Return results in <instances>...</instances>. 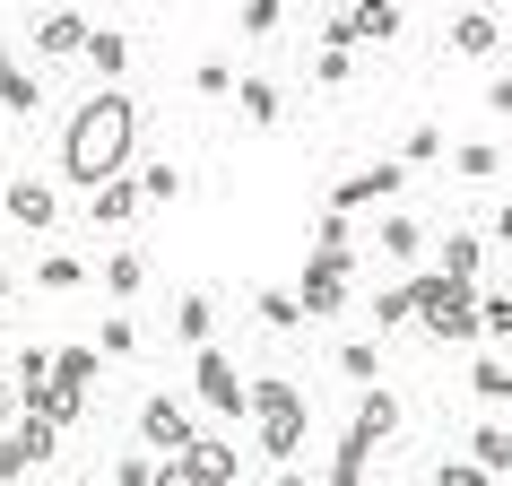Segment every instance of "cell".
<instances>
[{"mask_svg":"<svg viewBox=\"0 0 512 486\" xmlns=\"http://www.w3.org/2000/svg\"><path fill=\"white\" fill-rule=\"evenodd\" d=\"M469 296V287H460V278H443V270H417V287H408V304H417V313H443V304H460Z\"/></svg>","mask_w":512,"mask_h":486,"instance_id":"obj_11","label":"cell"},{"mask_svg":"<svg viewBox=\"0 0 512 486\" xmlns=\"http://www.w3.org/2000/svg\"><path fill=\"white\" fill-rule=\"evenodd\" d=\"M183 434H191V417L174 400H148L139 408V443H157V452H183Z\"/></svg>","mask_w":512,"mask_h":486,"instance_id":"obj_6","label":"cell"},{"mask_svg":"<svg viewBox=\"0 0 512 486\" xmlns=\"http://www.w3.org/2000/svg\"><path fill=\"white\" fill-rule=\"evenodd\" d=\"M400 183H408V165H365V174H339V191H330V209L348 217V209H365V200H391Z\"/></svg>","mask_w":512,"mask_h":486,"instance_id":"obj_4","label":"cell"},{"mask_svg":"<svg viewBox=\"0 0 512 486\" xmlns=\"http://www.w3.org/2000/svg\"><path fill=\"white\" fill-rule=\"evenodd\" d=\"M443 339H478V296H460V304H443V313H426Z\"/></svg>","mask_w":512,"mask_h":486,"instance_id":"obj_18","label":"cell"},{"mask_svg":"<svg viewBox=\"0 0 512 486\" xmlns=\"http://www.w3.org/2000/svg\"><path fill=\"white\" fill-rule=\"evenodd\" d=\"M478 261H486V243H478V235H452V243H443V278H460V287L478 278Z\"/></svg>","mask_w":512,"mask_h":486,"instance_id":"obj_14","label":"cell"},{"mask_svg":"<svg viewBox=\"0 0 512 486\" xmlns=\"http://www.w3.org/2000/svg\"><path fill=\"white\" fill-rule=\"evenodd\" d=\"M139 200H183V165H148L139 174Z\"/></svg>","mask_w":512,"mask_h":486,"instance_id":"obj_23","label":"cell"},{"mask_svg":"<svg viewBox=\"0 0 512 486\" xmlns=\"http://www.w3.org/2000/svg\"><path fill=\"white\" fill-rule=\"evenodd\" d=\"M252 417H261V452H278V469H287V452L304 443V400L287 391V382H252Z\"/></svg>","mask_w":512,"mask_h":486,"instance_id":"obj_3","label":"cell"},{"mask_svg":"<svg viewBox=\"0 0 512 486\" xmlns=\"http://www.w3.org/2000/svg\"><path fill=\"white\" fill-rule=\"evenodd\" d=\"M200 96H235V70L226 61H200Z\"/></svg>","mask_w":512,"mask_h":486,"instance_id":"obj_32","label":"cell"},{"mask_svg":"<svg viewBox=\"0 0 512 486\" xmlns=\"http://www.w3.org/2000/svg\"><path fill=\"white\" fill-rule=\"evenodd\" d=\"M87 209H96V226H131V209H139V174H113L105 191H87Z\"/></svg>","mask_w":512,"mask_h":486,"instance_id":"obj_7","label":"cell"},{"mask_svg":"<svg viewBox=\"0 0 512 486\" xmlns=\"http://www.w3.org/2000/svg\"><path fill=\"white\" fill-rule=\"evenodd\" d=\"M0 70H9V53H0Z\"/></svg>","mask_w":512,"mask_h":486,"instance_id":"obj_37","label":"cell"},{"mask_svg":"<svg viewBox=\"0 0 512 486\" xmlns=\"http://www.w3.org/2000/svg\"><path fill=\"white\" fill-rule=\"evenodd\" d=\"M0 304H9V270H0Z\"/></svg>","mask_w":512,"mask_h":486,"instance_id":"obj_35","label":"cell"},{"mask_svg":"<svg viewBox=\"0 0 512 486\" xmlns=\"http://www.w3.org/2000/svg\"><path fill=\"white\" fill-rule=\"evenodd\" d=\"M35 278H44V287H53V296H70V287H79V252H44V261H35Z\"/></svg>","mask_w":512,"mask_h":486,"instance_id":"obj_16","label":"cell"},{"mask_svg":"<svg viewBox=\"0 0 512 486\" xmlns=\"http://www.w3.org/2000/svg\"><path fill=\"white\" fill-rule=\"evenodd\" d=\"M504 391H512V356H504Z\"/></svg>","mask_w":512,"mask_h":486,"instance_id":"obj_36","label":"cell"},{"mask_svg":"<svg viewBox=\"0 0 512 486\" xmlns=\"http://www.w3.org/2000/svg\"><path fill=\"white\" fill-rule=\"evenodd\" d=\"M374 322H382V330H408V322H417V304H408V287H391V296L374 304Z\"/></svg>","mask_w":512,"mask_h":486,"instance_id":"obj_27","label":"cell"},{"mask_svg":"<svg viewBox=\"0 0 512 486\" xmlns=\"http://www.w3.org/2000/svg\"><path fill=\"white\" fill-rule=\"evenodd\" d=\"M139 278H148V252H139V243H122V252L105 261V287H113V296H139Z\"/></svg>","mask_w":512,"mask_h":486,"instance_id":"obj_12","label":"cell"},{"mask_svg":"<svg viewBox=\"0 0 512 486\" xmlns=\"http://www.w3.org/2000/svg\"><path fill=\"white\" fill-rule=\"evenodd\" d=\"M87 61H96V70H131V35H105V27H87Z\"/></svg>","mask_w":512,"mask_h":486,"instance_id":"obj_13","label":"cell"},{"mask_svg":"<svg viewBox=\"0 0 512 486\" xmlns=\"http://www.w3.org/2000/svg\"><path fill=\"white\" fill-rule=\"evenodd\" d=\"M9 408H18V391H9V382H0V426H9Z\"/></svg>","mask_w":512,"mask_h":486,"instance_id":"obj_33","label":"cell"},{"mask_svg":"<svg viewBox=\"0 0 512 486\" xmlns=\"http://www.w3.org/2000/svg\"><path fill=\"white\" fill-rule=\"evenodd\" d=\"M417 243H426V235H417L408 217H391V226H382V252H391V261H417Z\"/></svg>","mask_w":512,"mask_h":486,"instance_id":"obj_26","label":"cell"},{"mask_svg":"<svg viewBox=\"0 0 512 486\" xmlns=\"http://www.w3.org/2000/svg\"><path fill=\"white\" fill-rule=\"evenodd\" d=\"M469 452H478V469H495V478H512V434L478 426V443H469Z\"/></svg>","mask_w":512,"mask_h":486,"instance_id":"obj_21","label":"cell"},{"mask_svg":"<svg viewBox=\"0 0 512 486\" xmlns=\"http://www.w3.org/2000/svg\"><path fill=\"white\" fill-rule=\"evenodd\" d=\"M339 374H348V382H374V374H382V356L365 348V339H348V348H339Z\"/></svg>","mask_w":512,"mask_h":486,"instance_id":"obj_24","label":"cell"},{"mask_svg":"<svg viewBox=\"0 0 512 486\" xmlns=\"http://www.w3.org/2000/svg\"><path fill=\"white\" fill-rule=\"evenodd\" d=\"M443 157V131H426V122H417V131H408V157L400 165H434Z\"/></svg>","mask_w":512,"mask_h":486,"instance_id":"obj_29","label":"cell"},{"mask_svg":"<svg viewBox=\"0 0 512 486\" xmlns=\"http://www.w3.org/2000/svg\"><path fill=\"white\" fill-rule=\"evenodd\" d=\"M391 434H400V400H391L382 382H365V400H356V426H348V443H339V460H330V478L356 486V478H365V460H374Z\"/></svg>","mask_w":512,"mask_h":486,"instance_id":"obj_2","label":"cell"},{"mask_svg":"<svg viewBox=\"0 0 512 486\" xmlns=\"http://www.w3.org/2000/svg\"><path fill=\"white\" fill-rule=\"evenodd\" d=\"M9 217H18V226H53V217H61L53 183H9Z\"/></svg>","mask_w":512,"mask_h":486,"instance_id":"obj_9","label":"cell"},{"mask_svg":"<svg viewBox=\"0 0 512 486\" xmlns=\"http://www.w3.org/2000/svg\"><path fill=\"white\" fill-rule=\"evenodd\" d=\"M27 469H35L27 434H18V426H0V478H27Z\"/></svg>","mask_w":512,"mask_h":486,"instance_id":"obj_22","label":"cell"},{"mask_svg":"<svg viewBox=\"0 0 512 486\" xmlns=\"http://www.w3.org/2000/svg\"><path fill=\"white\" fill-rule=\"evenodd\" d=\"M96 365H105V348H61V356H53V382H79V391H87Z\"/></svg>","mask_w":512,"mask_h":486,"instance_id":"obj_15","label":"cell"},{"mask_svg":"<svg viewBox=\"0 0 512 486\" xmlns=\"http://www.w3.org/2000/svg\"><path fill=\"white\" fill-rule=\"evenodd\" d=\"M495 44H504V35H495V18H486V9H469V18L452 27V53H469V61H486Z\"/></svg>","mask_w":512,"mask_h":486,"instance_id":"obj_10","label":"cell"},{"mask_svg":"<svg viewBox=\"0 0 512 486\" xmlns=\"http://www.w3.org/2000/svg\"><path fill=\"white\" fill-rule=\"evenodd\" d=\"M35 53H53V61L87 53V18H70V9H53V18H44V27H35Z\"/></svg>","mask_w":512,"mask_h":486,"instance_id":"obj_8","label":"cell"},{"mask_svg":"<svg viewBox=\"0 0 512 486\" xmlns=\"http://www.w3.org/2000/svg\"><path fill=\"white\" fill-rule=\"evenodd\" d=\"M235 105L252 113V122H278V87L270 79H235Z\"/></svg>","mask_w":512,"mask_h":486,"instance_id":"obj_20","label":"cell"},{"mask_svg":"<svg viewBox=\"0 0 512 486\" xmlns=\"http://www.w3.org/2000/svg\"><path fill=\"white\" fill-rule=\"evenodd\" d=\"M131 131H139V113H131V96H87L79 113H70V131H61V174L79 191H105L122 165H131Z\"/></svg>","mask_w":512,"mask_h":486,"instance_id":"obj_1","label":"cell"},{"mask_svg":"<svg viewBox=\"0 0 512 486\" xmlns=\"http://www.w3.org/2000/svg\"><path fill=\"white\" fill-rule=\"evenodd\" d=\"M495 235H512V200H504V217H495Z\"/></svg>","mask_w":512,"mask_h":486,"instance_id":"obj_34","label":"cell"},{"mask_svg":"<svg viewBox=\"0 0 512 486\" xmlns=\"http://www.w3.org/2000/svg\"><path fill=\"white\" fill-rule=\"evenodd\" d=\"M191 382H200V400H209V408H243V400H252V382H243L217 348H200V374H191Z\"/></svg>","mask_w":512,"mask_h":486,"instance_id":"obj_5","label":"cell"},{"mask_svg":"<svg viewBox=\"0 0 512 486\" xmlns=\"http://www.w3.org/2000/svg\"><path fill=\"white\" fill-rule=\"evenodd\" d=\"M35 105H44V96H35V79L9 61V70H0V113H35Z\"/></svg>","mask_w":512,"mask_h":486,"instance_id":"obj_17","label":"cell"},{"mask_svg":"<svg viewBox=\"0 0 512 486\" xmlns=\"http://www.w3.org/2000/svg\"><path fill=\"white\" fill-rule=\"evenodd\" d=\"M478 339H512V296H486L478 304Z\"/></svg>","mask_w":512,"mask_h":486,"instance_id":"obj_25","label":"cell"},{"mask_svg":"<svg viewBox=\"0 0 512 486\" xmlns=\"http://www.w3.org/2000/svg\"><path fill=\"white\" fill-rule=\"evenodd\" d=\"M96 348H105V356H131V348H139V330L122 322V313H113V322H105V339H96Z\"/></svg>","mask_w":512,"mask_h":486,"instance_id":"obj_31","label":"cell"},{"mask_svg":"<svg viewBox=\"0 0 512 486\" xmlns=\"http://www.w3.org/2000/svg\"><path fill=\"white\" fill-rule=\"evenodd\" d=\"M209 322H217V313H209V296H183V304H174V330H183L191 348H209Z\"/></svg>","mask_w":512,"mask_h":486,"instance_id":"obj_19","label":"cell"},{"mask_svg":"<svg viewBox=\"0 0 512 486\" xmlns=\"http://www.w3.org/2000/svg\"><path fill=\"white\" fill-rule=\"evenodd\" d=\"M243 35H278V0H243Z\"/></svg>","mask_w":512,"mask_h":486,"instance_id":"obj_30","label":"cell"},{"mask_svg":"<svg viewBox=\"0 0 512 486\" xmlns=\"http://www.w3.org/2000/svg\"><path fill=\"white\" fill-rule=\"evenodd\" d=\"M261 322H270V330H296V322H304V304H296V296H278V287H270V296H261Z\"/></svg>","mask_w":512,"mask_h":486,"instance_id":"obj_28","label":"cell"}]
</instances>
